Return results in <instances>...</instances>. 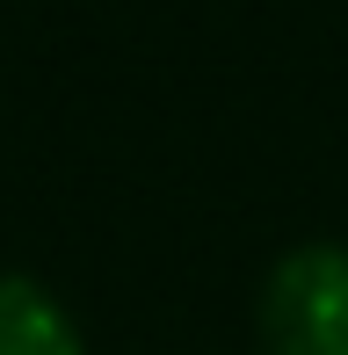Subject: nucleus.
<instances>
[{"instance_id":"obj_2","label":"nucleus","mask_w":348,"mask_h":355,"mask_svg":"<svg viewBox=\"0 0 348 355\" xmlns=\"http://www.w3.org/2000/svg\"><path fill=\"white\" fill-rule=\"evenodd\" d=\"M0 355H87V348H80L73 312L37 276L0 268Z\"/></svg>"},{"instance_id":"obj_1","label":"nucleus","mask_w":348,"mask_h":355,"mask_svg":"<svg viewBox=\"0 0 348 355\" xmlns=\"http://www.w3.org/2000/svg\"><path fill=\"white\" fill-rule=\"evenodd\" d=\"M261 348L268 355H348V247H290L261 283Z\"/></svg>"}]
</instances>
